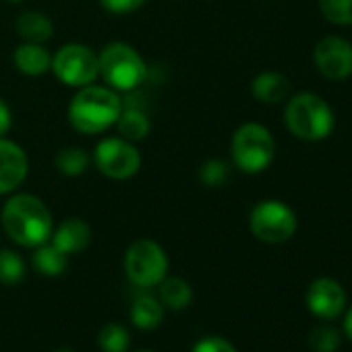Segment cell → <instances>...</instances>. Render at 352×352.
Returning <instances> with one entry per match:
<instances>
[{"label":"cell","mask_w":352,"mask_h":352,"mask_svg":"<svg viewBox=\"0 0 352 352\" xmlns=\"http://www.w3.org/2000/svg\"><path fill=\"white\" fill-rule=\"evenodd\" d=\"M56 352H73V350H69V348H60V350H56Z\"/></svg>","instance_id":"4dcf8cb0"},{"label":"cell","mask_w":352,"mask_h":352,"mask_svg":"<svg viewBox=\"0 0 352 352\" xmlns=\"http://www.w3.org/2000/svg\"><path fill=\"white\" fill-rule=\"evenodd\" d=\"M139 352H151V350H139Z\"/></svg>","instance_id":"d6a6232c"},{"label":"cell","mask_w":352,"mask_h":352,"mask_svg":"<svg viewBox=\"0 0 352 352\" xmlns=\"http://www.w3.org/2000/svg\"><path fill=\"white\" fill-rule=\"evenodd\" d=\"M120 112V98L112 87L85 85L69 104V122L83 135H98L116 124Z\"/></svg>","instance_id":"7a4b0ae2"},{"label":"cell","mask_w":352,"mask_h":352,"mask_svg":"<svg viewBox=\"0 0 352 352\" xmlns=\"http://www.w3.org/2000/svg\"><path fill=\"white\" fill-rule=\"evenodd\" d=\"M251 232L270 245L286 243L296 232V214L278 199L259 201L249 216Z\"/></svg>","instance_id":"8992f818"},{"label":"cell","mask_w":352,"mask_h":352,"mask_svg":"<svg viewBox=\"0 0 352 352\" xmlns=\"http://www.w3.org/2000/svg\"><path fill=\"white\" fill-rule=\"evenodd\" d=\"M102 9H106L108 13L114 15H126L133 13L137 9H141L145 5V0H100Z\"/></svg>","instance_id":"83f0119b"},{"label":"cell","mask_w":352,"mask_h":352,"mask_svg":"<svg viewBox=\"0 0 352 352\" xmlns=\"http://www.w3.org/2000/svg\"><path fill=\"white\" fill-rule=\"evenodd\" d=\"M9 3H21V0H9Z\"/></svg>","instance_id":"1f68e13d"},{"label":"cell","mask_w":352,"mask_h":352,"mask_svg":"<svg viewBox=\"0 0 352 352\" xmlns=\"http://www.w3.org/2000/svg\"><path fill=\"white\" fill-rule=\"evenodd\" d=\"M230 176V166L224 162V160H208L201 168H199V181L210 187V189H216V187H224L226 181Z\"/></svg>","instance_id":"d4e9b609"},{"label":"cell","mask_w":352,"mask_h":352,"mask_svg":"<svg viewBox=\"0 0 352 352\" xmlns=\"http://www.w3.org/2000/svg\"><path fill=\"white\" fill-rule=\"evenodd\" d=\"M34 267L44 276H60L67 270V255L58 251L54 245H40L32 257Z\"/></svg>","instance_id":"d6986e66"},{"label":"cell","mask_w":352,"mask_h":352,"mask_svg":"<svg viewBox=\"0 0 352 352\" xmlns=\"http://www.w3.org/2000/svg\"><path fill=\"white\" fill-rule=\"evenodd\" d=\"M17 34L32 44H44L46 40L52 38L54 34V25L52 21L38 11H25L19 15L17 19Z\"/></svg>","instance_id":"2e32d148"},{"label":"cell","mask_w":352,"mask_h":352,"mask_svg":"<svg viewBox=\"0 0 352 352\" xmlns=\"http://www.w3.org/2000/svg\"><path fill=\"white\" fill-rule=\"evenodd\" d=\"M193 298V290L189 286V282H185L183 278H164L160 282V302L172 311H181L185 307H189Z\"/></svg>","instance_id":"ac0fdd59"},{"label":"cell","mask_w":352,"mask_h":352,"mask_svg":"<svg viewBox=\"0 0 352 352\" xmlns=\"http://www.w3.org/2000/svg\"><path fill=\"white\" fill-rule=\"evenodd\" d=\"M288 131L302 141H321L333 131V112L317 94L294 96L284 110Z\"/></svg>","instance_id":"3957f363"},{"label":"cell","mask_w":352,"mask_h":352,"mask_svg":"<svg viewBox=\"0 0 352 352\" xmlns=\"http://www.w3.org/2000/svg\"><path fill=\"white\" fill-rule=\"evenodd\" d=\"M344 331H346L348 340L352 342V307L348 309V313H346V317H344Z\"/></svg>","instance_id":"f546056e"},{"label":"cell","mask_w":352,"mask_h":352,"mask_svg":"<svg viewBox=\"0 0 352 352\" xmlns=\"http://www.w3.org/2000/svg\"><path fill=\"white\" fill-rule=\"evenodd\" d=\"M89 241H91L89 224L81 218H69L52 232V245L65 255L83 251L89 245Z\"/></svg>","instance_id":"4fadbf2b"},{"label":"cell","mask_w":352,"mask_h":352,"mask_svg":"<svg viewBox=\"0 0 352 352\" xmlns=\"http://www.w3.org/2000/svg\"><path fill=\"white\" fill-rule=\"evenodd\" d=\"M129 342V331L118 323H108L98 333V344L104 352H126Z\"/></svg>","instance_id":"603a6c76"},{"label":"cell","mask_w":352,"mask_h":352,"mask_svg":"<svg viewBox=\"0 0 352 352\" xmlns=\"http://www.w3.org/2000/svg\"><path fill=\"white\" fill-rule=\"evenodd\" d=\"M230 155L239 170L247 174H259L274 162L276 141L263 124L247 122L232 135Z\"/></svg>","instance_id":"5b68a950"},{"label":"cell","mask_w":352,"mask_h":352,"mask_svg":"<svg viewBox=\"0 0 352 352\" xmlns=\"http://www.w3.org/2000/svg\"><path fill=\"white\" fill-rule=\"evenodd\" d=\"M321 15L336 25H352V0H319Z\"/></svg>","instance_id":"cb8c5ba5"},{"label":"cell","mask_w":352,"mask_h":352,"mask_svg":"<svg viewBox=\"0 0 352 352\" xmlns=\"http://www.w3.org/2000/svg\"><path fill=\"white\" fill-rule=\"evenodd\" d=\"M313 58L325 79L342 81L352 75V44L340 36H325L319 40Z\"/></svg>","instance_id":"30bf717a"},{"label":"cell","mask_w":352,"mask_h":352,"mask_svg":"<svg viewBox=\"0 0 352 352\" xmlns=\"http://www.w3.org/2000/svg\"><path fill=\"white\" fill-rule=\"evenodd\" d=\"M340 344L338 331L329 325H317L311 333H309V346L315 352H333Z\"/></svg>","instance_id":"484cf974"},{"label":"cell","mask_w":352,"mask_h":352,"mask_svg":"<svg viewBox=\"0 0 352 352\" xmlns=\"http://www.w3.org/2000/svg\"><path fill=\"white\" fill-rule=\"evenodd\" d=\"M164 319V305L151 294H141L131 307V321L139 329H155Z\"/></svg>","instance_id":"e0dca14e"},{"label":"cell","mask_w":352,"mask_h":352,"mask_svg":"<svg viewBox=\"0 0 352 352\" xmlns=\"http://www.w3.org/2000/svg\"><path fill=\"white\" fill-rule=\"evenodd\" d=\"M94 164L108 179L126 181L141 168V155L133 141H126L122 137H108L96 145Z\"/></svg>","instance_id":"9c48e42d"},{"label":"cell","mask_w":352,"mask_h":352,"mask_svg":"<svg viewBox=\"0 0 352 352\" xmlns=\"http://www.w3.org/2000/svg\"><path fill=\"white\" fill-rule=\"evenodd\" d=\"M25 278V261L19 253L11 249L0 251V282L15 286Z\"/></svg>","instance_id":"7402d4cb"},{"label":"cell","mask_w":352,"mask_h":352,"mask_svg":"<svg viewBox=\"0 0 352 352\" xmlns=\"http://www.w3.org/2000/svg\"><path fill=\"white\" fill-rule=\"evenodd\" d=\"M50 69L54 71L58 81H63L65 85H71V87L91 85L100 75L98 54L83 44L63 46L54 54Z\"/></svg>","instance_id":"ba28073f"},{"label":"cell","mask_w":352,"mask_h":352,"mask_svg":"<svg viewBox=\"0 0 352 352\" xmlns=\"http://www.w3.org/2000/svg\"><path fill=\"white\" fill-rule=\"evenodd\" d=\"M5 232L21 247H40L52 236V214L46 204L30 193L13 195L0 212Z\"/></svg>","instance_id":"6da1fadb"},{"label":"cell","mask_w":352,"mask_h":352,"mask_svg":"<svg viewBox=\"0 0 352 352\" xmlns=\"http://www.w3.org/2000/svg\"><path fill=\"white\" fill-rule=\"evenodd\" d=\"M193 352H236V348L226 340V338H220V336H210V338H204L195 344Z\"/></svg>","instance_id":"4316f807"},{"label":"cell","mask_w":352,"mask_h":352,"mask_svg":"<svg viewBox=\"0 0 352 352\" xmlns=\"http://www.w3.org/2000/svg\"><path fill=\"white\" fill-rule=\"evenodd\" d=\"M15 67L30 77H40L50 71L52 67V56L42 44H32L25 42L17 46L15 50Z\"/></svg>","instance_id":"9a60e30c"},{"label":"cell","mask_w":352,"mask_h":352,"mask_svg":"<svg viewBox=\"0 0 352 352\" xmlns=\"http://www.w3.org/2000/svg\"><path fill=\"white\" fill-rule=\"evenodd\" d=\"M124 272L135 286L151 288L166 278L168 257L155 241L141 239L129 247L124 255Z\"/></svg>","instance_id":"52a82bcc"},{"label":"cell","mask_w":352,"mask_h":352,"mask_svg":"<svg viewBox=\"0 0 352 352\" xmlns=\"http://www.w3.org/2000/svg\"><path fill=\"white\" fill-rule=\"evenodd\" d=\"M288 91H290L288 79L276 71L259 73L251 83V94L261 104H280L286 100Z\"/></svg>","instance_id":"5bb4252c"},{"label":"cell","mask_w":352,"mask_h":352,"mask_svg":"<svg viewBox=\"0 0 352 352\" xmlns=\"http://www.w3.org/2000/svg\"><path fill=\"white\" fill-rule=\"evenodd\" d=\"M54 164H56L60 174H65V176H79V174H83L87 170L89 157H87V153L81 147H63L56 153Z\"/></svg>","instance_id":"44dd1931"},{"label":"cell","mask_w":352,"mask_h":352,"mask_svg":"<svg viewBox=\"0 0 352 352\" xmlns=\"http://www.w3.org/2000/svg\"><path fill=\"white\" fill-rule=\"evenodd\" d=\"M307 307L321 319H333L346 307L344 288L331 278H317L307 290Z\"/></svg>","instance_id":"7c38bea8"},{"label":"cell","mask_w":352,"mask_h":352,"mask_svg":"<svg viewBox=\"0 0 352 352\" xmlns=\"http://www.w3.org/2000/svg\"><path fill=\"white\" fill-rule=\"evenodd\" d=\"M100 75L114 91H131L139 87L147 77V65L141 54L124 44L112 42L98 54Z\"/></svg>","instance_id":"277c9868"},{"label":"cell","mask_w":352,"mask_h":352,"mask_svg":"<svg viewBox=\"0 0 352 352\" xmlns=\"http://www.w3.org/2000/svg\"><path fill=\"white\" fill-rule=\"evenodd\" d=\"M116 126L122 139L139 141L149 133V118L139 110H126V112H120Z\"/></svg>","instance_id":"ffe728a7"},{"label":"cell","mask_w":352,"mask_h":352,"mask_svg":"<svg viewBox=\"0 0 352 352\" xmlns=\"http://www.w3.org/2000/svg\"><path fill=\"white\" fill-rule=\"evenodd\" d=\"M13 116H11V108L7 106V102L0 98V137H5L11 129Z\"/></svg>","instance_id":"f1b7e54d"},{"label":"cell","mask_w":352,"mask_h":352,"mask_svg":"<svg viewBox=\"0 0 352 352\" xmlns=\"http://www.w3.org/2000/svg\"><path fill=\"white\" fill-rule=\"evenodd\" d=\"M30 162L21 145L0 137V195L17 191L28 179Z\"/></svg>","instance_id":"8fae6325"}]
</instances>
